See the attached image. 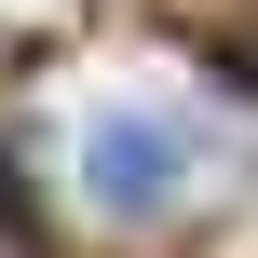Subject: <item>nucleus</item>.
<instances>
[{
  "mask_svg": "<svg viewBox=\"0 0 258 258\" xmlns=\"http://www.w3.org/2000/svg\"><path fill=\"white\" fill-rule=\"evenodd\" d=\"M0 258H41V245H27V218H0Z\"/></svg>",
  "mask_w": 258,
  "mask_h": 258,
  "instance_id": "3",
  "label": "nucleus"
},
{
  "mask_svg": "<svg viewBox=\"0 0 258 258\" xmlns=\"http://www.w3.org/2000/svg\"><path fill=\"white\" fill-rule=\"evenodd\" d=\"M177 177H190L177 122H150V109H95V122H82V190H95L109 218H163Z\"/></svg>",
  "mask_w": 258,
  "mask_h": 258,
  "instance_id": "1",
  "label": "nucleus"
},
{
  "mask_svg": "<svg viewBox=\"0 0 258 258\" xmlns=\"http://www.w3.org/2000/svg\"><path fill=\"white\" fill-rule=\"evenodd\" d=\"M54 14H68V0H0V41H41Z\"/></svg>",
  "mask_w": 258,
  "mask_h": 258,
  "instance_id": "2",
  "label": "nucleus"
}]
</instances>
